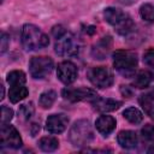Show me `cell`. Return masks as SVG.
<instances>
[{
	"label": "cell",
	"instance_id": "2",
	"mask_svg": "<svg viewBox=\"0 0 154 154\" xmlns=\"http://www.w3.org/2000/svg\"><path fill=\"white\" fill-rule=\"evenodd\" d=\"M94 138V131L88 119H79L73 123L69 131V141L73 147L88 146Z\"/></svg>",
	"mask_w": 154,
	"mask_h": 154
},
{
	"label": "cell",
	"instance_id": "32",
	"mask_svg": "<svg viewBox=\"0 0 154 154\" xmlns=\"http://www.w3.org/2000/svg\"><path fill=\"white\" fill-rule=\"evenodd\" d=\"M118 2L123 4V5H132L134 2H136V0H118Z\"/></svg>",
	"mask_w": 154,
	"mask_h": 154
},
{
	"label": "cell",
	"instance_id": "35",
	"mask_svg": "<svg viewBox=\"0 0 154 154\" xmlns=\"http://www.w3.org/2000/svg\"><path fill=\"white\" fill-rule=\"evenodd\" d=\"M147 94H148L152 99H154V88H152L150 90H148V91H147Z\"/></svg>",
	"mask_w": 154,
	"mask_h": 154
},
{
	"label": "cell",
	"instance_id": "37",
	"mask_svg": "<svg viewBox=\"0 0 154 154\" xmlns=\"http://www.w3.org/2000/svg\"><path fill=\"white\" fill-rule=\"evenodd\" d=\"M147 152H148V153H154V143L148 148V150H147Z\"/></svg>",
	"mask_w": 154,
	"mask_h": 154
},
{
	"label": "cell",
	"instance_id": "25",
	"mask_svg": "<svg viewBox=\"0 0 154 154\" xmlns=\"http://www.w3.org/2000/svg\"><path fill=\"white\" fill-rule=\"evenodd\" d=\"M13 118V109L7 106H1V124L10 123Z\"/></svg>",
	"mask_w": 154,
	"mask_h": 154
},
{
	"label": "cell",
	"instance_id": "28",
	"mask_svg": "<svg viewBox=\"0 0 154 154\" xmlns=\"http://www.w3.org/2000/svg\"><path fill=\"white\" fill-rule=\"evenodd\" d=\"M8 45H10V36L6 32H2L1 38H0V53L1 54H4L7 51Z\"/></svg>",
	"mask_w": 154,
	"mask_h": 154
},
{
	"label": "cell",
	"instance_id": "12",
	"mask_svg": "<svg viewBox=\"0 0 154 154\" xmlns=\"http://www.w3.org/2000/svg\"><path fill=\"white\" fill-rule=\"evenodd\" d=\"M117 122L112 116H100L96 122H95V126L96 130L102 135V136H108L114 129H116Z\"/></svg>",
	"mask_w": 154,
	"mask_h": 154
},
{
	"label": "cell",
	"instance_id": "3",
	"mask_svg": "<svg viewBox=\"0 0 154 154\" xmlns=\"http://www.w3.org/2000/svg\"><path fill=\"white\" fill-rule=\"evenodd\" d=\"M137 54L131 51H116L113 53V65L116 70L125 77H131L136 72Z\"/></svg>",
	"mask_w": 154,
	"mask_h": 154
},
{
	"label": "cell",
	"instance_id": "33",
	"mask_svg": "<svg viewBox=\"0 0 154 154\" xmlns=\"http://www.w3.org/2000/svg\"><path fill=\"white\" fill-rule=\"evenodd\" d=\"M32 128H34V130L31 131V136H35L36 132L40 131V125H37V124H32Z\"/></svg>",
	"mask_w": 154,
	"mask_h": 154
},
{
	"label": "cell",
	"instance_id": "27",
	"mask_svg": "<svg viewBox=\"0 0 154 154\" xmlns=\"http://www.w3.org/2000/svg\"><path fill=\"white\" fill-rule=\"evenodd\" d=\"M143 63L149 67H154V48H148L143 53Z\"/></svg>",
	"mask_w": 154,
	"mask_h": 154
},
{
	"label": "cell",
	"instance_id": "24",
	"mask_svg": "<svg viewBox=\"0 0 154 154\" xmlns=\"http://www.w3.org/2000/svg\"><path fill=\"white\" fill-rule=\"evenodd\" d=\"M34 112H35V108L32 106L31 102L29 103H24L22 106H19V109H18V117L23 120H29L32 116H34Z\"/></svg>",
	"mask_w": 154,
	"mask_h": 154
},
{
	"label": "cell",
	"instance_id": "13",
	"mask_svg": "<svg viewBox=\"0 0 154 154\" xmlns=\"http://www.w3.org/2000/svg\"><path fill=\"white\" fill-rule=\"evenodd\" d=\"M117 141H118V144L122 148L131 149V148H135L137 146L138 138H137L136 132H134L131 130H123L118 134Z\"/></svg>",
	"mask_w": 154,
	"mask_h": 154
},
{
	"label": "cell",
	"instance_id": "19",
	"mask_svg": "<svg viewBox=\"0 0 154 154\" xmlns=\"http://www.w3.org/2000/svg\"><path fill=\"white\" fill-rule=\"evenodd\" d=\"M38 147L43 152H54L59 147V141L53 136H45L38 141Z\"/></svg>",
	"mask_w": 154,
	"mask_h": 154
},
{
	"label": "cell",
	"instance_id": "30",
	"mask_svg": "<svg viewBox=\"0 0 154 154\" xmlns=\"http://www.w3.org/2000/svg\"><path fill=\"white\" fill-rule=\"evenodd\" d=\"M120 91H122V94H123L124 96H126V97H131V95H132V91H131V89H130L128 85H122V87H120Z\"/></svg>",
	"mask_w": 154,
	"mask_h": 154
},
{
	"label": "cell",
	"instance_id": "16",
	"mask_svg": "<svg viewBox=\"0 0 154 154\" xmlns=\"http://www.w3.org/2000/svg\"><path fill=\"white\" fill-rule=\"evenodd\" d=\"M29 94L28 88L24 84H18V85H11L10 91H8V97L12 103H17L25 99Z\"/></svg>",
	"mask_w": 154,
	"mask_h": 154
},
{
	"label": "cell",
	"instance_id": "26",
	"mask_svg": "<svg viewBox=\"0 0 154 154\" xmlns=\"http://www.w3.org/2000/svg\"><path fill=\"white\" fill-rule=\"evenodd\" d=\"M141 134H142V137L144 140H154V125L152 124H146L142 129H141Z\"/></svg>",
	"mask_w": 154,
	"mask_h": 154
},
{
	"label": "cell",
	"instance_id": "14",
	"mask_svg": "<svg viewBox=\"0 0 154 154\" xmlns=\"http://www.w3.org/2000/svg\"><path fill=\"white\" fill-rule=\"evenodd\" d=\"M112 46V37L111 36H106L102 37L93 48V57L95 59H105L108 54V51Z\"/></svg>",
	"mask_w": 154,
	"mask_h": 154
},
{
	"label": "cell",
	"instance_id": "11",
	"mask_svg": "<svg viewBox=\"0 0 154 154\" xmlns=\"http://www.w3.org/2000/svg\"><path fill=\"white\" fill-rule=\"evenodd\" d=\"M122 106V102L114 99H105V97H96L93 101V107L95 111L101 112V113H107V112H113L118 109Z\"/></svg>",
	"mask_w": 154,
	"mask_h": 154
},
{
	"label": "cell",
	"instance_id": "20",
	"mask_svg": "<svg viewBox=\"0 0 154 154\" xmlns=\"http://www.w3.org/2000/svg\"><path fill=\"white\" fill-rule=\"evenodd\" d=\"M57 99V93L52 89H48L46 91H43L41 95H40V99H38V105L42 107V108H51L52 105L54 103Z\"/></svg>",
	"mask_w": 154,
	"mask_h": 154
},
{
	"label": "cell",
	"instance_id": "6",
	"mask_svg": "<svg viewBox=\"0 0 154 154\" xmlns=\"http://www.w3.org/2000/svg\"><path fill=\"white\" fill-rule=\"evenodd\" d=\"M88 79L96 88H108L113 84V75L112 72L103 66H96L88 70Z\"/></svg>",
	"mask_w": 154,
	"mask_h": 154
},
{
	"label": "cell",
	"instance_id": "31",
	"mask_svg": "<svg viewBox=\"0 0 154 154\" xmlns=\"http://www.w3.org/2000/svg\"><path fill=\"white\" fill-rule=\"evenodd\" d=\"M144 112H146L152 119H154V102H152V103L144 109Z\"/></svg>",
	"mask_w": 154,
	"mask_h": 154
},
{
	"label": "cell",
	"instance_id": "17",
	"mask_svg": "<svg viewBox=\"0 0 154 154\" xmlns=\"http://www.w3.org/2000/svg\"><path fill=\"white\" fill-rule=\"evenodd\" d=\"M153 78V75L149 72V71H140L135 78H134V85L136 88H140V89H143V88H147Z\"/></svg>",
	"mask_w": 154,
	"mask_h": 154
},
{
	"label": "cell",
	"instance_id": "8",
	"mask_svg": "<svg viewBox=\"0 0 154 154\" xmlns=\"http://www.w3.org/2000/svg\"><path fill=\"white\" fill-rule=\"evenodd\" d=\"M0 137H1V146L7 147V148H13L17 149L22 147V138L19 132L13 125H10L8 123L1 124V130H0Z\"/></svg>",
	"mask_w": 154,
	"mask_h": 154
},
{
	"label": "cell",
	"instance_id": "7",
	"mask_svg": "<svg viewBox=\"0 0 154 154\" xmlns=\"http://www.w3.org/2000/svg\"><path fill=\"white\" fill-rule=\"evenodd\" d=\"M61 95L65 100L71 102H78L84 100H95L97 97V94L95 90L87 88V87H79V88H64L61 90Z\"/></svg>",
	"mask_w": 154,
	"mask_h": 154
},
{
	"label": "cell",
	"instance_id": "18",
	"mask_svg": "<svg viewBox=\"0 0 154 154\" xmlns=\"http://www.w3.org/2000/svg\"><path fill=\"white\" fill-rule=\"evenodd\" d=\"M123 117L131 124H140L143 119L141 111L136 107H128L123 112Z\"/></svg>",
	"mask_w": 154,
	"mask_h": 154
},
{
	"label": "cell",
	"instance_id": "22",
	"mask_svg": "<svg viewBox=\"0 0 154 154\" xmlns=\"http://www.w3.org/2000/svg\"><path fill=\"white\" fill-rule=\"evenodd\" d=\"M134 29H135V24H134L131 17L128 16V14H126V17L116 26V31H117L119 35H128V34H130Z\"/></svg>",
	"mask_w": 154,
	"mask_h": 154
},
{
	"label": "cell",
	"instance_id": "10",
	"mask_svg": "<svg viewBox=\"0 0 154 154\" xmlns=\"http://www.w3.org/2000/svg\"><path fill=\"white\" fill-rule=\"evenodd\" d=\"M69 124V118L65 114H52L46 120V129L51 134H61Z\"/></svg>",
	"mask_w": 154,
	"mask_h": 154
},
{
	"label": "cell",
	"instance_id": "1",
	"mask_svg": "<svg viewBox=\"0 0 154 154\" xmlns=\"http://www.w3.org/2000/svg\"><path fill=\"white\" fill-rule=\"evenodd\" d=\"M22 45L26 51H37L49 45L48 36L34 24H24L22 28Z\"/></svg>",
	"mask_w": 154,
	"mask_h": 154
},
{
	"label": "cell",
	"instance_id": "34",
	"mask_svg": "<svg viewBox=\"0 0 154 154\" xmlns=\"http://www.w3.org/2000/svg\"><path fill=\"white\" fill-rule=\"evenodd\" d=\"M87 32H88L89 35H93V34L95 32V26H93V25L88 26V29H87Z\"/></svg>",
	"mask_w": 154,
	"mask_h": 154
},
{
	"label": "cell",
	"instance_id": "5",
	"mask_svg": "<svg viewBox=\"0 0 154 154\" xmlns=\"http://www.w3.org/2000/svg\"><path fill=\"white\" fill-rule=\"evenodd\" d=\"M54 67V63L49 57H34L29 63V72L30 76L35 79L45 78L47 75L52 72Z\"/></svg>",
	"mask_w": 154,
	"mask_h": 154
},
{
	"label": "cell",
	"instance_id": "36",
	"mask_svg": "<svg viewBox=\"0 0 154 154\" xmlns=\"http://www.w3.org/2000/svg\"><path fill=\"white\" fill-rule=\"evenodd\" d=\"M0 89H1V95H0V100L4 99V95H5V89H4V85H0Z\"/></svg>",
	"mask_w": 154,
	"mask_h": 154
},
{
	"label": "cell",
	"instance_id": "23",
	"mask_svg": "<svg viewBox=\"0 0 154 154\" xmlns=\"http://www.w3.org/2000/svg\"><path fill=\"white\" fill-rule=\"evenodd\" d=\"M140 16L143 20L153 23L154 22V6L152 4H143L140 7Z\"/></svg>",
	"mask_w": 154,
	"mask_h": 154
},
{
	"label": "cell",
	"instance_id": "29",
	"mask_svg": "<svg viewBox=\"0 0 154 154\" xmlns=\"http://www.w3.org/2000/svg\"><path fill=\"white\" fill-rule=\"evenodd\" d=\"M65 31H66V30L64 29V26H61V25H55V26H53V29H52V35L57 38V37L61 36Z\"/></svg>",
	"mask_w": 154,
	"mask_h": 154
},
{
	"label": "cell",
	"instance_id": "15",
	"mask_svg": "<svg viewBox=\"0 0 154 154\" xmlns=\"http://www.w3.org/2000/svg\"><path fill=\"white\" fill-rule=\"evenodd\" d=\"M125 17H126V13H124L122 10L116 8V7H107V8H105V11H103V18H105V20H106L108 24L113 25L114 28H116Z\"/></svg>",
	"mask_w": 154,
	"mask_h": 154
},
{
	"label": "cell",
	"instance_id": "4",
	"mask_svg": "<svg viewBox=\"0 0 154 154\" xmlns=\"http://www.w3.org/2000/svg\"><path fill=\"white\" fill-rule=\"evenodd\" d=\"M79 46L73 36V34L65 31L61 36L55 38V45H54V51L58 55L61 57H71L76 55L78 53Z\"/></svg>",
	"mask_w": 154,
	"mask_h": 154
},
{
	"label": "cell",
	"instance_id": "21",
	"mask_svg": "<svg viewBox=\"0 0 154 154\" xmlns=\"http://www.w3.org/2000/svg\"><path fill=\"white\" fill-rule=\"evenodd\" d=\"M6 81L7 83L11 85H18V84H24L26 82V77L25 73L20 70H13L11 72L7 73L6 76Z\"/></svg>",
	"mask_w": 154,
	"mask_h": 154
},
{
	"label": "cell",
	"instance_id": "9",
	"mask_svg": "<svg viewBox=\"0 0 154 154\" xmlns=\"http://www.w3.org/2000/svg\"><path fill=\"white\" fill-rule=\"evenodd\" d=\"M57 76H58L60 82H63L64 84L67 85V84L73 83L77 79L78 71H77L76 65L72 61L65 60V61H61L58 65V67H57Z\"/></svg>",
	"mask_w": 154,
	"mask_h": 154
}]
</instances>
